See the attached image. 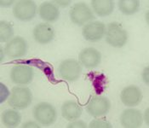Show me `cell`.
<instances>
[{
  "instance_id": "4fadbf2b",
  "label": "cell",
  "mask_w": 149,
  "mask_h": 128,
  "mask_svg": "<svg viewBox=\"0 0 149 128\" xmlns=\"http://www.w3.org/2000/svg\"><path fill=\"white\" fill-rule=\"evenodd\" d=\"M33 35L36 42L41 45H46L54 39L55 30L49 24H38L33 29Z\"/></svg>"
},
{
  "instance_id": "3957f363",
  "label": "cell",
  "mask_w": 149,
  "mask_h": 128,
  "mask_svg": "<svg viewBox=\"0 0 149 128\" xmlns=\"http://www.w3.org/2000/svg\"><path fill=\"white\" fill-rule=\"evenodd\" d=\"M33 101V95L30 89L26 87L16 86L11 91L9 98V104L14 108L23 109L29 107Z\"/></svg>"
},
{
  "instance_id": "4316f807",
  "label": "cell",
  "mask_w": 149,
  "mask_h": 128,
  "mask_svg": "<svg viewBox=\"0 0 149 128\" xmlns=\"http://www.w3.org/2000/svg\"><path fill=\"white\" fill-rule=\"evenodd\" d=\"M143 119H145L146 123L148 125V109H147V110H146V113H145V115L143 116Z\"/></svg>"
},
{
  "instance_id": "6da1fadb",
  "label": "cell",
  "mask_w": 149,
  "mask_h": 128,
  "mask_svg": "<svg viewBox=\"0 0 149 128\" xmlns=\"http://www.w3.org/2000/svg\"><path fill=\"white\" fill-rule=\"evenodd\" d=\"M34 119L42 125L49 126L56 122L57 113L53 105L48 103H40L35 106L33 110Z\"/></svg>"
},
{
  "instance_id": "9a60e30c",
  "label": "cell",
  "mask_w": 149,
  "mask_h": 128,
  "mask_svg": "<svg viewBox=\"0 0 149 128\" xmlns=\"http://www.w3.org/2000/svg\"><path fill=\"white\" fill-rule=\"evenodd\" d=\"M38 14L41 19L47 22H54L59 18L60 11L52 3L45 2L38 8Z\"/></svg>"
},
{
  "instance_id": "30bf717a",
  "label": "cell",
  "mask_w": 149,
  "mask_h": 128,
  "mask_svg": "<svg viewBox=\"0 0 149 128\" xmlns=\"http://www.w3.org/2000/svg\"><path fill=\"white\" fill-rule=\"evenodd\" d=\"M80 64L86 69H94L102 62V54L96 49L89 47L81 50L79 56Z\"/></svg>"
},
{
  "instance_id": "9c48e42d",
  "label": "cell",
  "mask_w": 149,
  "mask_h": 128,
  "mask_svg": "<svg viewBox=\"0 0 149 128\" xmlns=\"http://www.w3.org/2000/svg\"><path fill=\"white\" fill-rule=\"evenodd\" d=\"M33 69L25 65H17L12 68L10 79L16 85H27L33 79Z\"/></svg>"
},
{
  "instance_id": "5b68a950",
  "label": "cell",
  "mask_w": 149,
  "mask_h": 128,
  "mask_svg": "<svg viewBox=\"0 0 149 128\" xmlns=\"http://www.w3.org/2000/svg\"><path fill=\"white\" fill-rule=\"evenodd\" d=\"M37 5L34 1L32 0H21L18 1L13 9L14 16L23 22L31 21L36 15Z\"/></svg>"
},
{
  "instance_id": "d4e9b609",
  "label": "cell",
  "mask_w": 149,
  "mask_h": 128,
  "mask_svg": "<svg viewBox=\"0 0 149 128\" xmlns=\"http://www.w3.org/2000/svg\"><path fill=\"white\" fill-rule=\"evenodd\" d=\"M54 3H56L58 5H60L61 7H66V6H68L69 4L71 3V1H68V0H66V1L57 0V1H54Z\"/></svg>"
},
{
  "instance_id": "ac0fdd59",
  "label": "cell",
  "mask_w": 149,
  "mask_h": 128,
  "mask_svg": "<svg viewBox=\"0 0 149 128\" xmlns=\"http://www.w3.org/2000/svg\"><path fill=\"white\" fill-rule=\"evenodd\" d=\"M2 123L6 127H16L22 121L21 115L14 109H6L2 114Z\"/></svg>"
},
{
  "instance_id": "484cf974",
  "label": "cell",
  "mask_w": 149,
  "mask_h": 128,
  "mask_svg": "<svg viewBox=\"0 0 149 128\" xmlns=\"http://www.w3.org/2000/svg\"><path fill=\"white\" fill-rule=\"evenodd\" d=\"M13 3H14V0H10V1H3V0H2V1H0V5L2 7L10 6V5H11Z\"/></svg>"
},
{
  "instance_id": "7a4b0ae2",
  "label": "cell",
  "mask_w": 149,
  "mask_h": 128,
  "mask_svg": "<svg viewBox=\"0 0 149 128\" xmlns=\"http://www.w3.org/2000/svg\"><path fill=\"white\" fill-rule=\"evenodd\" d=\"M128 35L123 27L118 22H112L108 25L106 33L107 43L115 48L125 46L127 42Z\"/></svg>"
},
{
  "instance_id": "277c9868",
  "label": "cell",
  "mask_w": 149,
  "mask_h": 128,
  "mask_svg": "<svg viewBox=\"0 0 149 128\" xmlns=\"http://www.w3.org/2000/svg\"><path fill=\"white\" fill-rule=\"evenodd\" d=\"M82 73V67L80 62L75 59H67L63 61L58 68L59 76L70 82L78 80Z\"/></svg>"
},
{
  "instance_id": "7402d4cb",
  "label": "cell",
  "mask_w": 149,
  "mask_h": 128,
  "mask_svg": "<svg viewBox=\"0 0 149 128\" xmlns=\"http://www.w3.org/2000/svg\"><path fill=\"white\" fill-rule=\"evenodd\" d=\"M87 127V124L82 120H74L68 126V128H85Z\"/></svg>"
},
{
  "instance_id": "52a82bcc",
  "label": "cell",
  "mask_w": 149,
  "mask_h": 128,
  "mask_svg": "<svg viewBox=\"0 0 149 128\" xmlns=\"http://www.w3.org/2000/svg\"><path fill=\"white\" fill-rule=\"evenodd\" d=\"M111 108V103L103 96L93 97L86 107L88 114L94 117L103 116L107 115Z\"/></svg>"
},
{
  "instance_id": "8992f818",
  "label": "cell",
  "mask_w": 149,
  "mask_h": 128,
  "mask_svg": "<svg viewBox=\"0 0 149 128\" xmlns=\"http://www.w3.org/2000/svg\"><path fill=\"white\" fill-rule=\"evenodd\" d=\"M69 15L72 23L78 26L84 25L94 18V15L91 10L84 3H75L70 10Z\"/></svg>"
},
{
  "instance_id": "cb8c5ba5",
  "label": "cell",
  "mask_w": 149,
  "mask_h": 128,
  "mask_svg": "<svg viewBox=\"0 0 149 128\" xmlns=\"http://www.w3.org/2000/svg\"><path fill=\"white\" fill-rule=\"evenodd\" d=\"M22 127L24 128H28V127H32V128H38L39 126L38 124H36L35 122H33V121H29V122H26L22 126Z\"/></svg>"
},
{
  "instance_id": "5bb4252c",
  "label": "cell",
  "mask_w": 149,
  "mask_h": 128,
  "mask_svg": "<svg viewBox=\"0 0 149 128\" xmlns=\"http://www.w3.org/2000/svg\"><path fill=\"white\" fill-rule=\"evenodd\" d=\"M120 123L124 127H140L142 124V115L139 110L134 108L126 109L121 114Z\"/></svg>"
},
{
  "instance_id": "e0dca14e",
  "label": "cell",
  "mask_w": 149,
  "mask_h": 128,
  "mask_svg": "<svg viewBox=\"0 0 149 128\" xmlns=\"http://www.w3.org/2000/svg\"><path fill=\"white\" fill-rule=\"evenodd\" d=\"M91 5L95 13L99 16H107L114 10L113 0H92Z\"/></svg>"
},
{
  "instance_id": "603a6c76",
  "label": "cell",
  "mask_w": 149,
  "mask_h": 128,
  "mask_svg": "<svg viewBox=\"0 0 149 128\" xmlns=\"http://www.w3.org/2000/svg\"><path fill=\"white\" fill-rule=\"evenodd\" d=\"M142 80L146 83V85H148V68H146L142 73Z\"/></svg>"
},
{
  "instance_id": "d6986e66",
  "label": "cell",
  "mask_w": 149,
  "mask_h": 128,
  "mask_svg": "<svg viewBox=\"0 0 149 128\" xmlns=\"http://www.w3.org/2000/svg\"><path fill=\"white\" fill-rule=\"evenodd\" d=\"M118 8L121 13L126 15L136 14L140 8V1L138 0H119Z\"/></svg>"
},
{
  "instance_id": "7c38bea8",
  "label": "cell",
  "mask_w": 149,
  "mask_h": 128,
  "mask_svg": "<svg viewBox=\"0 0 149 128\" xmlns=\"http://www.w3.org/2000/svg\"><path fill=\"white\" fill-rule=\"evenodd\" d=\"M120 99L123 104L127 107L136 106L141 102L142 99L141 91L136 85L126 86L120 93Z\"/></svg>"
},
{
  "instance_id": "44dd1931",
  "label": "cell",
  "mask_w": 149,
  "mask_h": 128,
  "mask_svg": "<svg viewBox=\"0 0 149 128\" xmlns=\"http://www.w3.org/2000/svg\"><path fill=\"white\" fill-rule=\"evenodd\" d=\"M89 127L91 128H112V125L102 120H93L89 124Z\"/></svg>"
},
{
  "instance_id": "2e32d148",
  "label": "cell",
  "mask_w": 149,
  "mask_h": 128,
  "mask_svg": "<svg viewBox=\"0 0 149 128\" xmlns=\"http://www.w3.org/2000/svg\"><path fill=\"white\" fill-rule=\"evenodd\" d=\"M82 108L74 101H67L61 107V115L68 121L78 120L82 115Z\"/></svg>"
},
{
  "instance_id": "ffe728a7",
  "label": "cell",
  "mask_w": 149,
  "mask_h": 128,
  "mask_svg": "<svg viewBox=\"0 0 149 128\" xmlns=\"http://www.w3.org/2000/svg\"><path fill=\"white\" fill-rule=\"evenodd\" d=\"M13 36V27L11 24L2 21L0 22V41L6 42Z\"/></svg>"
},
{
  "instance_id": "ba28073f",
  "label": "cell",
  "mask_w": 149,
  "mask_h": 128,
  "mask_svg": "<svg viewBox=\"0 0 149 128\" xmlns=\"http://www.w3.org/2000/svg\"><path fill=\"white\" fill-rule=\"evenodd\" d=\"M27 50V45L22 37H15L10 40L4 47L5 54L10 58H20L26 55Z\"/></svg>"
},
{
  "instance_id": "8fae6325",
  "label": "cell",
  "mask_w": 149,
  "mask_h": 128,
  "mask_svg": "<svg viewBox=\"0 0 149 128\" xmlns=\"http://www.w3.org/2000/svg\"><path fill=\"white\" fill-rule=\"evenodd\" d=\"M106 33V27L101 22H92L86 24L83 29V37L85 40L95 42L103 38Z\"/></svg>"
}]
</instances>
